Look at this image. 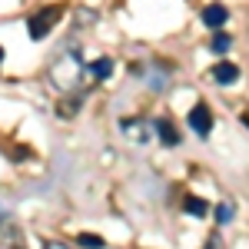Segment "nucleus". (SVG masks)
I'll return each mask as SVG.
<instances>
[{
    "instance_id": "f03ea898",
    "label": "nucleus",
    "mask_w": 249,
    "mask_h": 249,
    "mask_svg": "<svg viewBox=\"0 0 249 249\" xmlns=\"http://www.w3.org/2000/svg\"><path fill=\"white\" fill-rule=\"evenodd\" d=\"M120 133L126 136L133 146H150L156 140V123L153 120H143V116H130L120 123Z\"/></svg>"
},
{
    "instance_id": "39448f33",
    "label": "nucleus",
    "mask_w": 249,
    "mask_h": 249,
    "mask_svg": "<svg viewBox=\"0 0 249 249\" xmlns=\"http://www.w3.org/2000/svg\"><path fill=\"white\" fill-rule=\"evenodd\" d=\"M226 20H230V10H226L223 3H210V7L203 10V23H206V27H213V30H219Z\"/></svg>"
},
{
    "instance_id": "f257e3e1",
    "label": "nucleus",
    "mask_w": 249,
    "mask_h": 249,
    "mask_svg": "<svg viewBox=\"0 0 249 249\" xmlns=\"http://www.w3.org/2000/svg\"><path fill=\"white\" fill-rule=\"evenodd\" d=\"M47 77H50V83L57 87L60 93H70V90H80V87H83V80H87V63L80 60L77 50H63V53L50 63Z\"/></svg>"
},
{
    "instance_id": "7ed1b4c3",
    "label": "nucleus",
    "mask_w": 249,
    "mask_h": 249,
    "mask_svg": "<svg viewBox=\"0 0 249 249\" xmlns=\"http://www.w3.org/2000/svg\"><path fill=\"white\" fill-rule=\"evenodd\" d=\"M57 17H60V10L57 7H47V14H37V17H30V37L34 40H43V34L57 23Z\"/></svg>"
},
{
    "instance_id": "20e7f679",
    "label": "nucleus",
    "mask_w": 249,
    "mask_h": 249,
    "mask_svg": "<svg viewBox=\"0 0 249 249\" xmlns=\"http://www.w3.org/2000/svg\"><path fill=\"white\" fill-rule=\"evenodd\" d=\"M190 126H193V130H196L199 136H210V130H213V113H210V107H206V103L193 107V113H190Z\"/></svg>"
},
{
    "instance_id": "1a4fd4ad",
    "label": "nucleus",
    "mask_w": 249,
    "mask_h": 249,
    "mask_svg": "<svg viewBox=\"0 0 249 249\" xmlns=\"http://www.w3.org/2000/svg\"><path fill=\"white\" fill-rule=\"evenodd\" d=\"M232 216H236V206H232L230 199H223V203L216 206V219H219V223H230Z\"/></svg>"
},
{
    "instance_id": "4468645a",
    "label": "nucleus",
    "mask_w": 249,
    "mask_h": 249,
    "mask_svg": "<svg viewBox=\"0 0 249 249\" xmlns=\"http://www.w3.org/2000/svg\"><path fill=\"white\" fill-rule=\"evenodd\" d=\"M0 60H3V50H0Z\"/></svg>"
},
{
    "instance_id": "f8f14e48",
    "label": "nucleus",
    "mask_w": 249,
    "mask_h": 249,
    "mask_svg": "<svg viewBox=\"0 0 249 249\" xmlns=\"http://www.w3.org/2000/svg\"><path fill=\"white\" fill-rule=\"evenodd\" d=\"M80 243H87V246H103V239H96V236H90V232H83V236H80Z\"/></svg>"
},
{
    "instance_id": "ddd939ff",
    "label": "nucleus",
    "mask_w": 249,
    "mask_h": 249,
    "mask_svg": "<svg viewBox=\"0 0 249 249\" xmlns=\"http://www.w3.org/2000/svg\"><path fill=\"white\" fill-rule=\"evenodd\" d=\"M43 249H70V246H63V243H57V239H47V243H43Z\"/></svg>"
},
{
    "instance_id": "0eeeda50",
    "label": "nucleus",
    "mask_w": 249,
    "mask_h": 249,
    "mask_svg": "<svg viewBox=\"0 0 249 249\" xmlns=\"http://www.w3.org/2000/svg\"><path fill=\"white\" fill-rule=\"evenodd\" d=\"M156 136H160L166 146H179V133L170 126V120H156Z\"/></svg>"
},
{
    "instance_id": "6e6552de",
    "label": "nucleus",
    "mask_w": 249,
    "mask_h": 249,
    "mask_svg": "<svg viewBox=\"0 0 249 249\" xmlns=\"http://www.w3.org/2000/svg\"><path fill=\"white\" fill-rule=\"evenodd\" d=\"M87 73H93L96 80H107L110 73H113V60H110V57H100V60H93V67H87Z\"/></svg>"
},
{
    "instance_id": "9d476101",
    "label": "nucleus",
    "mask_w": 249,
    "mask_h": 249,
    "mask_svg": "<svg viewBox=\"0 0 249 249\" xmlns=\"http://www.w3.org/2000/svg\"><path fill=\"white\" fill-rule=\"evenodd\" d=\"M213 50H216V53H226V50H230L232 47V37H226V34H216V37H213V43H210Z\"/></svg>"
},
{
    "instance_id": "9b49d317",
    "label": "nucleus",
    "mask_w": 249,
    "mask_h": 249,
    "mask_svg": "<svg viewBox=\"0 0 249 249\" xmlns=\"http://www.w3.org/2000/svg\"><path fill=\"white\" fill-rule=\"evenodd\" d=\"M186 213H193V216H206V203H199V199H186Z\"/></svg>"
},
{
    "instance_id": "423d86ee",
    "label": "nucleus",
    "mask_w": 249,
    "mask_h": 249,
    "mask_svg": "<svg viewBox=\"0 0 249 249\" xmlns=\"http://www.w3.org/2000/svg\"><path fill=\"white\" fill-rule=\"evenodd\" d=\"M213 80L216 83H236L239 80V67L236 63H216L213 67Z\"/></svg>"
}]
</instances>
